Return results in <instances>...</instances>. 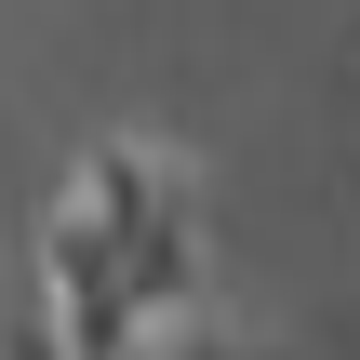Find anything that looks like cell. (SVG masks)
I'll list each match as a JSON object with an SVG mask.
<instances>
[{"label":"cell","mask_w":360,"mask_h":360,"mask_svg":"<svg viewBox=\"0 0 360 360\" xmlns=\"http://www.w3.org/2000/svg\"><path fill=\"white\" fill-rule=\"evenodd\" d=\"M0 360H80V347H67V321H53V294L0 321Z\"/></svg>","instance_id":"6da1fadb"},{"label":"cell","mask_w":360,"mask_h":360,"mask_svg":"<svg viewBox=\"0 0 360 360\" xmlns=\"http://www.w3.org/2000/svg\"><path fill=\"white\" fill-rule=\"evenodd\" d=\"M187 360H240V347H187Z\"/></svg>","instance_id":"7a4b0ae2"}]
</instances>
